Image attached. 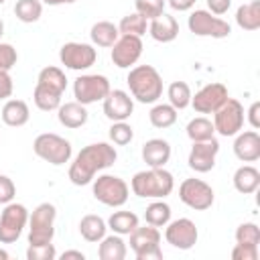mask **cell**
Wrapping results in <instances>:
<instances>
[{
    "label": "cell",
    "instance_id": "obj_20",
    "mask_svg": "<svg viewBox=\"0 0 260 260\" xmlns=\"http://www.w3.org/2000/svg\"><path fill=\"white\" fill-rule=\"evenodd\" d=\"M148 32H150V37H152L154 41H158V43H171V41H175L177 35H179V22H177L175 16L162 12V14H158L156 18L150 20Z\"/></svg>",
    "mask_w": 260,
    "mask_h": 260
},
{
    "label": "cell",
    "instance_id": "obj_48",
    "mask_svg": "<svg viewBox=\"0 0 260 260\" xmlns=\"http://www.w3.org/2000/svg\"><path fill=\"white\" fill-rule=\"evenodd\" d=\"M197 0H167V4L173 8V10H179V12H185V10H191L195 6Z\"/></svg>",
    "mask_w": 260,
    "mask_h": 260
},
{
    "label": "cell",
    "instance_id": "obj_9",
    "mask_svg": "<svg viewBox=\"0 0 260 260\" xmlns=\"http://www.w3.org/2000/svg\"><path fill=\"white\" fill-rule=\"evenodd\" d=\"M189 30L197 37H211V39H225L232 32L228 20L211 14L209 10H193L189 14Z\"/></svg>",
    "mask_w": 260,
    "mask_h": 260
},
{
    "label": "cell",
    "instance_id": "obj_27",
    "mask_svg": "<svg viewBox=\"0 0 260 260\" xmlns=\"http://www.w3.org/2000/svg\"><path fill=\"white\" fill-rule=\"evenodd\" d=\"M89 37H91V43L98 47H112L118 41L120 30H118V24H114L110 20H100L91 26Z\"/></svg>",
    "mask_w": 260,
    "mask_h": 260
},
{
    "label": "cell",
    "instance_id": "obj_25",
    "mask_svg": "<svg viewBox=\"0 0 260 260\" xmlns=\"http://www.w3.org/2000/svg\"><path fill=\"white\" fill-rule=\"evenodd\" d=\"M126 254H128V248H126V242L120 238V234L104 236L100 240V248H98L100 260H124Z\"/></svg>",
    "mask_w": 260,
    "mask_h": 260
},
{
    "label": "cell",
    "instance_id": "obj_38",
    "mask_svg": "<svg viewBox=\"0 0 260 260\" xmlns=\"http://www.w3.org/2000/svg\"><path fill=\"white\" fill-rule=\"evenodd\" d=\"M236 244L258 248V244H260V230H258V225L254 221L240 223L238 230H236Z\"/></svg>",
    "mask_w": 260,
    "mask_h": 260
},
{
    "label": "cell",
    "instance_id": "obj_50",
    "mask_svg": "<svg viewBox=\"0 0 260 260\" xmlns=\"http://www.w3.org/2000/svg\"><path fill=\"white\" fill-rule=\"evenodd\" d=\"M45 4H49V6H59V4H71V2H75V0H43Z\"/></svg>",
    "mask_w": 260,
    "mask_h": 260
},
{
    "label": "cell",
    "instance_id": "obj_36",
    "mask_svg": "<svg viewBox=\"0 0 260 260\" xmlns=\"http://www.w3.org/2000/svg\"><path fill=\"white\" fill-rule=\"evenodd\" d=\"M148 24H146V18L138 12H132V14H126L120 22H118V30L120 35H134V37H142L146 32Z\"/></svg>",
    "mask_w": 260,
    "mask_h": 260
},
{
    "label": "cell",
    "instance_id": "obj_42",
    "mask_svg": "<svg viewBox=\"0 0 260 260\" xmlns=\"http://www.w3.org/2000/svg\"><path fill=\"white\" fill-rule=\"evenodd\" d=\"M18 61V53L12 45L0 43V71H10Z\"/></svg>",
    "mask_w": 260,
    "mask_h": 260
},
{
    "label": "cell",
    "instance_id": "obj_4",
    "mask_svg": "<svg viewBox=\"0 0 260 260\" xmlns=\"http://www.w3.org/2000/svg\"><path fill=\"white\" fill-rule=\"evenodd\" d=\"M55 217L57 209L53 203H41L28 215V244H49L55 236Z\"/></svg>",
    "mask_w": 260,
    "mask_h": 260
},
{
    "label": "cell",
    "instance_id": "obj_35",
    "mask_svg": "<svg viewBox=\"0 0 260 260\" xmlns=\"http://www.w3.org/2000/svg\"><path fill=\"white\" fill-rule=\"evenodd\" d=\"M14 14L22 22H37L43 14V2L41 0H18L14 6Z\"/></svg>",
    "mask_w": 260,
    "mask_h": 260
},
{
    "label": "cell",
    "instance_id": "obj_52",
    "mask_svg": "<svg viewBox=\"0 0 260 260\" xmlns=\"http://www.w3.org/2000/svg\"><path fill=\"white\" fill-rule=\"evenodd\" d=\"M2 35H4V22H2V18H0V39H2Z\"/></svg>",
    "mask_w": 260,
    "mask_h": 260
},
{
    "label": "cell",
    "instance_id": "obj_47",
    "mask_svg": "<svg viewBox=\"0 0 260 260\" xmlns=\"http://www.w3.org/2000/svg\"><path fill=\"white\" fill-rule=\"evenodd\" d=\"M248 122H250V126L254 130L260 128V102H254L250 106V110H248Z\"/></svg>",
    "mask_w": 260,
    "mask_h": 260
},
{
    "label": "cell",
    "instance_id": "obj_18",
    "mask_svg": "<svg viewBox=\"0 0 260 260\" xmlns=\"http://www.w3.org/2000/svg\"><path fill=\"white\" fill-rule=\"evenodd\" d=\"M102 102H104V114L112 122H124L134 112V102L130 93H126L124 89H110V93Z\"/></svg>",
    "mask_w": 260,
    "mask_h": 260
},
{
    "label": "cell",
    "instance_id": "obj_1",
    "mask_svg": "<svg viewBox=\"0 0 260 260\" xmlns=\"http://www.w3.org/2000/svg\"><path fill=\"white\" fill-rule=\"evenodd\" d=\"M118 158V152L108 142H93L79 150L75 160L69 167V181L77 187H83L95 179V175L112 167Z\"/></svg>",
    "mask_w": 260,
    "mask_h": 260
},
{
    "label": "cell",
    "instance_id": "obj_10",
    "mask_svg": "<svg viewBox=\"0 0 260 260\" xmlns=\"http://www.w3.org/2000/svg\"><path fill=\"white\" fill-rule=\"evenodd\" d=\"M244 126V106L228 98L215 112H213V128L221 136H236Z\"/></svg>",
    "mask_w": 260,
    "mask_h": 260
},
{
    "label": "cell",
    "instance_id": "obj_30",
    "mask_svg": "<svg viewBox=\"0 0 260 260\" xmlns=\"http://www.w3.org/2000/svg\"><path fill=\"white\" fill-rule=\"evenodd\" d=\"M187 136L191 138V142H201V140H209V138H215V128H213V122L207 120L205 116H199V118H193L189 124H187Z\"/></svg>",
    "mask_w": 260,
    "mask_h": 260
},
{
    "label": "cell",
    "instance_id": "obj_8",
    "mask_svg": "<svg viewBox=\"0 0 260 260\" xmlns=\"http://www.w3.org/2000/svg\"><path fill=\"white\" fill-rule=\"evenodd\" d=\"M110 81L106 75H98V73H85V75H79L75 81H73V95H75V102L83 104V106H89V104H95V102H102L108 93H110Z\"/></svg>",
    "mask_w": 260,
    "mask_h": 260
},
{
    "label": "cell",
    "instance_id": "obj_39",
    "mask_svg": "<svg viewBox=\"0 0 260 260\" xmlns=\"http://www.w3.org/2000/svg\"><path fill=\"white\" fill-rule=\"evenodd\" d=\"M108 136H110V140H112L114 144L124 146V144L132 142V138H134V130H132L130 124H126V120H124V122H114V124L110 126Z\"/></svg>",
    "mask_w": 260,
    "mask_h": 260
},
{
    "label": "cell",
    "instance_id": "obj_41",
    "mask_svg": "<svg viewBox=\"0 0 260 260\" xmlns=\"http://www.w3.org/2000/svg\"><path fill=\"white\" fill-rule=\"evenodd\" d=\"M55 258H57V250L51 242L49 244H37V246L28 244L26 260H55Z\"/></svg>",
    "mask_w": 260,
    "mask_h": 260
},
{
    "label": "cell",
    "instance_id": "obj_43",
    "mask_svg": "<svg viewBox=\"0 0 260 260\" xmlns=\"http://www.w3.org/2000/svg\"><path fill=\"white\" fill-rule=\"evenodd\" d=\"M14 195H16V187H14L12 179L6 175H0V203L2 205L10 203L14 199Z\"/></svg>",
    "mask_w": 260,
    "mask_h": 260
},
{
    "label": "cell",
    "instance_id": "obj_31",
    "mask_svg": "<svg viewBox=\"0 0 260 260\" xmlns=\"http://www.w3.org/2000/svg\"><path fill=\"white\" fill-rule=\"evenodd\" d=\"M136 225H138V215L132 213V211H114L108 219V228L114 234H120V236L130 234Z\"/></svg>",
    "mask_w": 260,
    "mask_h": 260
},
{
    "label": "cell",
    "instance_id": "obj_23",
    "mask_svg": "<svg viewBox=\"0 0 260 260\" xmlns=\"http://www.w3.org/2000/svg\"><path fill=\"white\" fill-rule=\"evenodd\" d=\"M28 118H30V110H28V104L22 100H8L2 106V122L6 126H12V128L24 126Z\"/></svg>",
    "mask_w": 260,
    "mask_h": 260
},
{
    "label": "cell",
    "instance_id": "obj_19",
    "mask_svg": "<svg viewBox=\"0 0 260 260\" xmlns=\"http://www.w3.org/2000/svg\"><path fill=\"white\" fill-rule=\"evenodd\" d=\"M234 154L242 160V162H254L260 158V134L256 130H246V132H238L236 140H234Z\"/></svg>",
    "mask_w": 260,
    "mask_h": 260
},
{
    "label": "cell",
    "instance_id": "obj_51",
    "mask_svg": "<svg viewBox=\"0 0 260 260\" xmlns=\"http://www.w3.org/2000/svg\"><path fill=\"white\" fill-rule=\"evenodd\" d=\"M8 258H10V256H8V252L0 248V260H8Z\"/></svg>",
    "mask_w": 260,
    "mask_h": 260
},
{
    "label": "cell",
    "instance_id": "obj_14",
    "mask_svg": "<svg viewBox=\"0 0 260 260\" xmlns=\"http://www.w3.org/2000/svg\"><path fill=\"white\" fill-rule=\"evenodd\" d=\"M197 238H199L197 225H195L189 217H179V219L167 223L165 240H167L173 248L191 250V248L197 244Z\"/></svg>",
    "mask_w": 260,
    "mask_h": 260
},
{
    "label": "cell",
    "instance_id": "obj_6",
    "mask_svg": "<svg viewBox=\"0 0 260 260\" xmlns=\"http://www.w3.org/2000/svg\"><path fill=\"white\" fill-rule=\"evenodd\" d=\"M130 248L138 260H160L162 250H160V232L158 228L146 223V225H136L130 234Z\"/></svg>",
    "mask_w": 260,
    "mask_h": 260
},
{
    "label": "cell",
    "instance_id": "obj_46",
    "mask_svg": "<svg viewBox=\"0 0 260 260\" xmlns=\"http://www.w3.org/2000/svg\"><path fill=\"white\" fill-rule=\"evenodd\" d=\"M205 2L209 6V12L215 14V16L225 14L230 10V6H232V0H205Z\"/></svg>",
    "mask_w": 260,
    "mask_h": 260
},
{
    "label": "cell",
    "instance_id": "obj_12",
    "mask_svg": "<svg viewBox=\"0 0 260 260\" xmlns=\"http://www.w3.org/2000/svg\"><path fill=\"white\" fill-rule=\"evenodd\" d=\"M179 199L187 207H191L195 211H205V209H209L213 205L215 195H213L211 185H207L205 181H201V179H185L179 185Z\"/></svg>",
    "mask_w": 260,
    "mask_h": 260
},
{
    "label": "cell",
    "instance_id": "obj_5",
    "mask_svg": "<svg viewBox=\"0 0 260 260\" xmlns=\"http://www.w3.org/2000/svg\"><path fill=\"white\" fill-rule=\"evenodd\" d=\"M32 150L39 158H43L55 167L65 165L71 158V142L59 134H53V132L39 134L32 142Z\"/></svg>",
    "mask_w": 260,
    "mask_h": 260
},
{
    "label": "cell",
    "instance_id": "obj_24",
    "mask_svg": "<svg viewBox=\"0 0 260 260\" xmlns=\"http://www.w3.org/2000/svg\"><path fill=\"white\" fill-rule=\"evenodd\" d=\"M234 187L242 195H250L260 187V171L252 165H242L234 173Z\"/></svg>",
    "mask_w": 260,
    "mask_h": 260
},
{
    "label": "cell",
    "instance_id": "obj_13",
    "mask_svg": "<svg viewBox=\"0 0 260 260\" xmlns=\"http://www.w3.org/2000/svg\"><path fill=\"white\" fill-rule=\"evenodd\" d=\"M59 59L61 63L67 67V69H73V71H83V69H89L95 59H98V53L91 45L87 43H65L59 51Z\"/></svg>",
    "mask_w": 260,
    "mask_h": 260
},
{
    "label": "cell",
    "instance_id": "obj_45",
    "mask_svg": "<svg viewBox=\"0 0 260 260\" xmlns=\"http://www.w3.org/2000/svg\"><path fill=\"white\" fill-rule=\"evenodd\" d=\"M12 89H14V83H12V77L8 71H0V100H6L12 95Z\"/></svg>",
    "mask_w": 260,
    "mask_h": 260
},
{
    "label": "cell",
    "instance_id": "obj_26",
    "mask_svg": "<svg viewBox=\"0 0 260 260\" xmlns=\"http://www.w3.org/2000/svg\"><path fill=\"white\" fill-rule=\"evenodd\" d=\"M37 85H41V87H45V89H49V91H55V93H59V95H63V91H65V87H67V77H65V73H63L59 67L49 65V67L41 69V73H39V77H37Z\"/></svg>",
    "mask_w": 260,
    "mask_h": 260
},
{
    "label": "cell",
    "instance_id": "obj_21",
    "mask_svg": "<svg viewBox=\"0 0 260 260\" xmlns=\"http://www.w3.org/2000/svg\"><path fill=\"white\" fill-rule=\"evenodd\" d=\"M171 158V144L162 138H150L144 142L142 146V160L156 169V167H165Z\"/></svg>",
    "mask_w": 260,
    "mask_h": 260
},
{
    "label": "cell",
    "instance_id": "obj_7",
    "mask_svg": "<svg viewBox=\"0 0 260 260\" xmlns=\"http://www.w3.org/2000/svg\"><path fill=\"white\" fill-rule=\"evenodd\" d=\"M130 189L124 179L116 175H100L93 179V197L108 207H122L128 201Z\"/></svg>",
    "mask_w": 260,
    "mask_h": 260
},
{
    "label": "cell",
    "instance_id": "obj_44",
    "mask_svg": "<svg viewBox=\"0 0 260 260\" xmlns=\"http://www.w3.org/2000/svg\"><path fill=\"white\" fill-rule=\"evenodd\" d=\"M232 260H258V248L236 244L232 250Z\"/></svg>",
    "mask_w": 260,
    "mask_h": 260
},
{
    "label": "cell",
    "instance_id": "obj_28",
    "mask_svg": "<svg viewBox=\"0 0 260 260\" xmlns=\"http://www.w3.org/2000/svg\"><path fill=\"white\" fill-rule=\"evenodd\" d=\"M106 230H108V223L95 213H87L79 221V234L87 242H100L106 236Z\"/></svg>",
    "mask_w": 260,
    "mask_h": 260
},
{
    "label": "cell",
    "instance_id": "obj_16",
    "mask_svg": "<svg viewBox=\"0 0 260 260\" xmlns=\"http://www.w3.org/2000/svg\"><path fill=\"white\" fill-rule=\"evenodd\" d=\"M228 98V87L223 83H207L195 95H191V106L199 114H213Z\"/></svg>",
    "mask_w": 260,
    "mask_h": 260
},
{
    "label": "cell",
    "instance_id": "obj_3",
    "mask_svg": "<svg viewBox=\"0 0 260 260\" xmlns=\"http://www.w3.org/2000/svg\"><path fill=\"white\" fill-rule=\"evenodd\" d=\"M126 83L132 98L140 104H154L162 95V77L152 65H136L130 69Z\"/></svg>",
    "mask_w": 260,
    "mask_h": 260
},
{
    "label": "cell",
    "instance_id": "obj_40",
    "mask_svg": "<svg viewBox=\"0 0 260 260\" xmlns=\"http://www.w3.org/2000/svg\"><path fill=\"white\" fill-rule=\"evenodd\" d=\"M165 4H167V0H134L136 12L142 14L146 20H152L158 14H162L165 12Z\"/></svg>",
    "mask_w": 260,
    "mask_h": 260
},
{
    "label": "cell",
    "instance_id": "obj_22",
    "mask_svg": "<svg viewBox=\"0 0 260 260\" xmlns=\"http://www.w3.org/2000/svg\"><path fill=\"white\" fill-rule=\"evenodd\" d=\"M57 118L65 128H81L87 122V110L79 102H67L57 108Z\"/></svg>",
    "mask_w": 260,
    "mask_h": 260
},
{
    "label": "cell",
    "instance_id": "obj_17",
    "mask_svg": "<svg viewBox=\"0 0 260 260\" xmlns=\"http://www.w3.org/2000/svg\"><path fill=\"white\" fill-rule=\"evenodd\" d=\"M219 152V142L215 138L209 140H201V142H193L191 152H189V167L195 173H209L215 167V156Z\"/></svg>",
    "mask_w": 260,
    "mask_h": 260
},
{
    "label": "cell",
    "instance_id": "obj_34",
    "mask_svg": "<svg viewBox=\"0 0 260 260\" xmlns=\"http://www.w3.org/2000/svg\"><path fill=\"white\" fill-rule=\"evenodd\" d=\"M144 219H146V223H150L154 228H162L171 221V207L165 201H152L144 209Z\"/></svg>",
    "mask_w": 260,
    "mask_h": 260
},
{
    "label": "cell",
    "instance_id": "obj_2",
    "mask_svg": "<svg viewBox=\"0 0 260 260\" xmlns=\"http://www.w3.org/2000/svg\"><path fill=\"white\" fill-rule=\"evenodd\" d=\"M132 193L144 199H165L175 189V179L165 167H148L146 171H140L130 181Z\"/></svg>",
    "mask_w": 260,
    "mask_h": 260
},
{
    "label": "cell",
    "instance_id": "obj_53",
    "mask_svg": "<svg viewBox=\"0 0 260 260\" xmlns=\"http://www.w3.org/2000/svg\"><path fill=\"white\" fill-rule=\"evenodd\" d=\"M4 2H6V0H0V4H4Z\"/></svg>",
    "mask_w": 260,
    "mask_h": 260
},
{
    "label": "cell",
    "instance_id": "obj_32",
    "mask_svg": "<svg viewBox=\"0 0 260 260\" xmlns=\"http://www.w3.org/2000/svg\"><path fill=\"white\" fill-rule=\"evenodd\" d=\"M167 95H169V104L179 112V110H185L187 106H191V87L185 83V81H173L167 89Z\"/></svg>",
    "mask_w": 260,
    "mask_h": 260
},
{
    "label": "cell",
    "instance_id": "obj_11",
    "mask_svg": "<svg viewBox=\"0 0 260 260\" xmlns=\"http://www.w3.org/2000/svg\"><path fill=\"white\" fill-rule=\"evenodd\" d=\"M28 223V209L22 203H6L4 211L0 213V242L12 244L20 238L22 230Z\"/></svg>",
    "mask_w": 260,
    "mask_h": 260
},
{
    "label": "cell",
    "instance_id": "obj_33",
    "mask_svg": "<svg viewBox=\"0 0 260 260\" xmlns=\"http://www.w3.org/2000/svg\"><path fill=\"white\" fill-rule=\"evenodd\" d=\"M148 120L154 128H169L177 122V110L171 106V104H156L150 114H148Z\"/></svg>",
    "mask_w": 260,
    "mask_h": 260
},
{
    "label": "cell",
    "instance_id": "obj_37",
    "mask_svg": "<svg viewBox=\"0 0 260 260\" xmlns=\"http://www.w3.org/2000/svg\"><path fill=\"white\" fill-rule=\"evenodd\" d=\"M32 100H35V106L43 112H51V110H57L61 106V95L55 93V91H49L41 85H35Z\"/></svg>",
    "mask_w": 260,
    "mask_h": 260
},
{
    "label": "cell",
    "instance_id": "obj_29",
    "mask_svg": "<svg viewBox=\"0 0 260 260\" xmlns=\"http://www.w3.org/2000/svg\"><path fill=\"white\" fill-rule=\"evenodd\" d=\"M236 22L244 30H258L260 28V0L242 4L236 10Z\"/></svg>",
    "mask_w": 260,
    "mask_h": 260
},
{
    "label": "cell",
    "instance_id": "obj_15",
    "mask_svg": "<svg viewBox=\"0 0 260 260\" xmlns=\"http://www.w3.org/2000/svg\"><path fill=\"white\" fill-rule=\"evenodd\" d=\"M142 55V41L134 35H120L118 41L112 45V61L120 69H128L134 65Z\"/></svg>",
    "mask_w": 260,
    "mask_h": 260
},
{
    "label": "cell",
    "instance_id": "obj_49",
    "mask_svg": "<svg viewBox=\"0 0 260 260\" xmlns=\"http://www.w3.org/2000/svg\"><path fill=\"white\" fill-rule=\"evenodd\" d=\"M61 258H63V260H69V258L85 260V254H83V252H79V250H67V252H63V254H61Z\"/></svg>",
    "mask_w": 260,
    "mask_h": 260
}]
</instances>
